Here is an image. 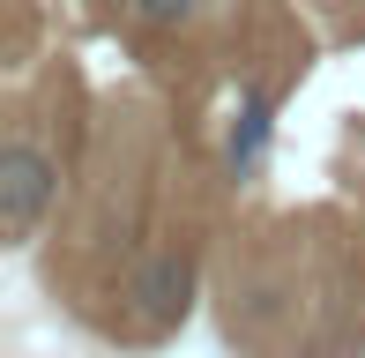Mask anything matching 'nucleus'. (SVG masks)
<instances>
[{"label": "nucleus", "mask_w": 365, "mask_h": 358, "mask_svg": "<svg viewBox=\"0 0 365 358\" xmlns=\"http://www.w3.org/2000/svg\"><path fill=\"white\" fill-rule=\"evenodd\" d=\"M53 202H60V165L30 135H8V142H0V232L30 239Z\"/></svg>", "instance_id": "nucleus-1"}, {"label": "nucleus", "mask_w": 365, "mask_h": 358, "mask_svg": "<svg viewBox=\"0 0 365 358\" xmlns=\"http://www.w3.org/2000/svg\"><path fill=\"white\" fill-rule=\"evenodd\" d=\"M127 299H135V314H142L149 336L179 329V321H187V306H194V254H187V247L149 254V262L127 276Z\"/></svg>", "instance_id": "nucleus-2"}, {"label": "nucleus", "mask_w": 365, "mask_h": 358, "mask_svg": "<svg viewBox=\"0 0 365 358\" xmlns=\"http://www.w3.org/2000/svg\"><path fill=\"white\" fill-rule=\"evenodd\" d=\"M269 127H276L269 90H246V97H239V120H231V135H224V165H231V179L261 165V150H269Z\"/></svg>", "instance_id": "nucleus-3"}, {"label": "nucleus", "mask_w": 365, "mask_h": 358, "mask_svg": "<svg viewBox=\"0 0 365 358\" xmlns=\"http://www.w3.org/2000/svg\"><path fill=\"white\" fill-rule=\"evenodd\" d=\"M127 15H135L142 30H187L194 15H202V0H127Z\"/></svg>", "instance_id": "nucleus-4"}]
</instances>
